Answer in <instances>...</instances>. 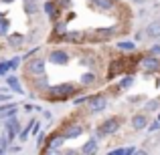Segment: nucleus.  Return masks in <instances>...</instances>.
Listing matches in <instances>:
<instances>
[{"label": "nucleus", "instance_id": "obj_1", "mask_svg": "<svg viewBox=\"0 0 160 155\" xmlns=\"http://www.w3.org/2000/svg\"><path fill=\"white\" fill-rule=\"evenodd\" d=\"M140 66H142V71L144 73H148V75H152V73H156V71H160V58L158 57H144L140 61Z\"/></svg>", "mask_w": 160, "mask_h": 155}, {"label": "nucleus", "instance_id": "obj_2", "mask_svg": "<svg viewBox=\"0 0 160 155\" xmlns=\"http://www.w3.org/2000/svg\"><path fill=\"white\" fill-rule=\"evenodd\" d=\"M120 129V119H108L102 127L98 129V137H106V135H112Z\"/></svg>", "mask_w": 160, "mask_h": 155}, {"label": "nucleus", "instance_id": "obj_3", "mask_svg": "<svg viewBox=\"0 0 160 155\" xmlns=\"http://www.w3.org/2000/svg\"><path fill=\"white\" fill-rule=\"evenodd\" d=\"M87 103H89V111L91 113H102L103 109L108 107V99L103 97V95H95V97L87 99Z\"/></svg>", "mask_w": 160, "mask_h": 155}, {"label": "nucleus", "instance_id": "obj_4", "mask_svg": "<svg viewBox=\"0 0 160 155\" xmlns=\"http://www.w3.org/2000/svg\"><path fill=\"white\" fill-rule=\"evenodd\" d=\"M49 62L51 65H59V66H63V65H67L69 62V54H67L65 51H51L49 52Z\"/></svg>", "mask_w": 160, "mask_h": 155}, {"label": "nucleus", "instance_id": "obj_5", "mask_svg": "<svg viewBox=\"0 0 160 155\" xmlns=\"http://www.w3.org/2000/svg\"><path fill=\"white\" fill-rule=\"evenodd\" d=\"M49 93H51V95H73L75 93V85H73V83H63V85L51 87Z\"/></svg>", "mask_w": 160, "mask_h": 155}, {"label": "nucleus", "instance_id": "obj_6", "mask_svg": "<svg viewBox=\"0 0 160 155\" xmlns=\"http://www.w3.org/2000/svg\"><path fill=\"white\" fill-rule=\"evenodd\" d=\"M28 73L37 75V77H43V75H45V61H41V58H32V61H28Z\"/></svg>", "mask_w": 160, "mask_h": 155}, {"label": "nucleus", "instance_id": "obj_7", "mask_svg": "<svg viewBox=\"0 0 160 155\" xmlns=\"http://www.w3.org/2000/svg\"><path fill=\"white\" fill-rule=\"evenodd\" d=\"M20 131V125H18V121L14 119V117H8V121H6V135H8V139H14L16 137V133Z\"/></svg>", "mask_w": 160, "mask_h": 155}, {"label": "nucleus", "instance_id": "obj_8", "mask_svg": "<svg viewBox=\"0 0 160 155\" xmlns=\"http://www.w3.org/2000/svg\"><path fill=\"white\" fill-rule=\"evenodd\" d=\"M144 36H148V39H160V20H154V22H150L148 26L144 28Z\"/></svg>", "mask_w": 160, "mask_h": 155}, {"label": "nucleus", "instance_id": "obj_9", "mask_svg": "<svg viewBox=\"0 0 160 155\" xmlns=\"http://www.w3.org/2000/svg\"><path fill=\"white\" fill-rule=\"evenodd\" d=\"M132 127L136 129V131H142V129L148 127V119H146L144 113H142V115L138 113V115H134V117H132Z\"/></svg>", "mask_w": 160, "mask_h": 155}, {"label": "nucleus", "instance_id": "obj_10", "mask_svg": "<svg viewBox=\"0 0 160 155\" xmlns=\"http://www.w3.org/2000/svg\"><path fill=\"white\" fill-rule=\"evenodd\" d=\"M98 147H99L98 139H89V141H87V143L81 147V153H83V155H93L95 151H98Z\"/></svg>", "mask_w": 160, "mask_h": 155}, {"label": "nucleus", "instance_id": "obj_11", "mask_svg": "<svg viewBox=\"0 0 160 155\" xmlns=\"http://www.w3.org/2000/svg\"><path fill=\"white\" fill-rule=\"evenodd\" d=\"M63 40H67V43H81L83 34L77 32V30H67L65 34H63Z\"/></svg>", "mask_w": 160, "mask_h": 155}, {"label": "nucleus", "instance_id": "obj_12", "mask_svg": "<svg viewBox=\"0 0 160 155\" xmlns=\"http://www.w3.org/2000/svg\"><path fill=\"white\" fill-rule=\"evenodd\" d=\"M116 47L120 48L122 52H134L136 51V43H132V40H120Z\"/></svg>", "mask_w": 160, "mask_h": 155}, {"label": "nucleus", "instance_id": "obj_13", "mask_svg": "<svg viewBox=\"0 0 160 155\" xmlns=\"http://www.w3.org/2000/svg\"><path fill=\"white\" fill-rule=\"evenodd\" d=\"M81 133H83V127H81V125H73L71 129H67V133L63 137H65V139H75V137H79Z\"/></svg>", "mask_w": 160, "mask_h": 155}, {"label": "nucleus", "instance_id": "obj_14", "mask_svg": "<svg viewBox=\"0 0 160 155\" xmlns=\"http://www.w3.org/2000/svg\"><path fill=\"white\" fill-rule=\"evenodd\" d=\"M6 83H8V87H10L14 93H18V95H22V87H20V83H18V79L16 77H6Z\"/></svg>", "mask_w": 160, "mask_h": 155}, {"label": "nucleus", "instance_id": "obj_15", "mask_svg": "<svg viewBox=\"0 0 160 155\" xmlns=\"http://www.w3.org/2000/svg\"><path fill=\"white\" fill-rule=\"evenodd\" d=\"M93 2H95V6L102 8V10H112L113 4H116L113 0H93Z\"/></svg>", "mask_w": 160, "mask_h": 155}, {"label": "nucleus", "instance_id": "obj_16", "mask_svg": "<svg viewBox=\"0 0 160 155\" xmlns=\"http://www.w3.org/2000/svg\"><path fill=\"white\" fill-rule=\"evenodd\" d=\"M45 12H47V16L49 18H55V16H57V6H55V4L51 2V0H49V2H45Z\"/></svg>", "mask_w": 160, "mask_h": 155}, {"label": "nucleus", "instance_id": "obj_17", "mask_svg": "<svg viewBox=\"0 0 160 155\" xmlns=\"http://www.w3.org/2000/svg\"><path fill=\"white\" fill-rule=\"evenodd\" d=\"M93 83H95V75H93V73H85V75L81 77V85H83V87H91Z\"/></svg>", "mask_w": 160, "mask_h": 155}, {"label": "nucleus", "instance_id": "obj_18", "mask_svg": "<svg viewBox=\"0 0 160 155\" xmlns=\"http://www.w3.org/2000/svg\"><path fill=\"white\" fill-rule=\"evenodd\" d=\"M8 40H10V44H12L14 48H18L20 44H22L24 36H22V34H10V39H8Z\"/></svg>", "mask_w": 160, "mask_h": 155}, {"label": "nucleus", "instance_id": "obj_19", "mask_svg": "<svg viewBox=\"0 0 160 155\" xmlns=\"http://www.w3.org/2000/svg\"><path fill=\"white\" fill-rule=\"evenodd\" d=\"M24 10L28 14H35L37 12V0H24Z\"/></svg>", "mask_w": 160, "mask_h": 155}, {"label": "nucleus", "instance_id": "obj_20", "mask_svg": "<svg viewBox=\"0 0 160 155\" xmlns=\"http://www.w3.org/2000/svg\"><path fill=\"white\" fill-rule=\"evenodd\" d=\"M132 85H134V77H132V75H128V77H124L120 81V89H130Z\"/></svg>", "mask_w": 160, "mask_h": 155}, {"label": "nucleus", "instance_id": "obj_21", "mask_svg": "<svg viewBox=\"0 0 160 155\" xmlns=\"http://www.w3.org/2000/svg\"><path fill=\"white\" fill-rule=\"evenodd\" d=\"M8 28H10V22H8L6 18H0V36H6Z\"/></svg>", "mask_w": 160, "mask_h": 155}, {"label": "nucleus", "instance_id": "obj_22", "mask_svg": "<svg viewBox=\"0 0 160 155\" xmlns=\"http://www.w3.org/2000/svg\"><path fill=\"white\" fill-rule=\"evenodd\" d=\"M63 141H65V137H55L51 143H49V149H59L63 145Z\"/></svg>", "mask_w": 160, "mask_h": 155}, {"label": "nucleus", "instance_id": "obj_23", "mask_svg": "<svg viewBox=\"0 0 160 155\" xmlns=\"http://www.w3.org/2000/svg\"><path fill=\"white\" fill-rule=\"evenodd\" d=\"M158 107H160V101H158V99H152V101L146 103V111H158Z\"/></svg>", "mask_w": 160, "mask_h": 155}, {"label": "nucleus", "instance_id": "obj_24", "mask_svg": "<svg viewBox=\"0 0 160 155\" xmlns=\"http://www.w3.org/2000/svg\"><path fill=\"white\" fill-rule=\"evenodd\" d=\"M150 57H160V44H152L150 47Z\"/></svg>", "mask_w": 160, "mask_h": 155}, {"label": "nucleus", "instance_id": "obj_25", "mask_svg": "<svg viewBox=\"0 0 160 155\" xmlns=\"http://www.w3.org/2000/svg\"><path fill=\"white\" fill-rule=\"evenodd\" d=\"M148 131H160V121H158V119H156V121H152V123H150Z\"/></svg>", "mask_w": 160, "mask_h": 155}, {"label": "nucleus", "instance_id": "obj_26", "mask_svg": "<svg viewBox=\"0 0 160 155\" xmlns=\"http://www.w3.org/2000/svg\"><path fill=\"white\" fill-rule=\"evenodd\" d=\"M18 65H20V58H18V57H14L12 61H8V66H10V69H16Z\"/></svg>", "mask_w": 160, "mask_h": 155}, {"label": "nucleus", "instance_id": "obj_27", "mask_svg": "<svg viewBox=\"0 0 160 155\" xmlns=\"http://www.w3.org/2000/svg\"><path fill=\"white\" fill-rule=\"evenodd\" d=\"M8 69H10V66H8V62H0V75H6Z\"/></svg>", "mask_w": 160, "mask_h": 155}, {"label": "nucleus", "instance_id": "obj_28", "mask_svg": "<svg viewBox=\"0 0 160 155\" xmlns=\"http://www.w3.org/2000/svg\"><path fill=\"white\" fill-rule=\"evenodd\" d=\"M134 151H136V147H126V149H122V155H132Z\"/></svg>", "mask_w": 160, "mask_h": 155}, {"label": "nucleus", "instance_id": "obj_29", "mask_svg": "<svg viewBox=\"0 0 160 155\" xmlns=\"http://www.w3.org/2000/svg\"><path fill=\"white\" fill-rule=\"evenodd\" d=\"M132 155H148V151H146V149H136Z\"/></svg>", "mask_w": 160, "mask_h": 155}, {"label": "nucleus", "instance_id": "obj_30", "mask_svg": "<svg viewBox=\"0 0 160 155\" xmlns=\"http://www.w3.org/2000/svg\"><path fill=\"white\" fill-rule=\"evenodd\" d=\"M0 101H10V95H4V93H0Z\"/></svg>", "mask_w": 160, "mask_h": 155}, {"label": "nucleus", "instance_id": "obj_31", "mask_svg": "<svg viewBox=\"0 0 160 155\" xmlns=\"http://www.w3.org/2000/svg\"><path fill=\"white\" fill-rule=\"evenodd\" d=\"M87 101V97H79V99H75V103L77 105H81V103H85Z\"/></svg>", "mask_w": 160, "mask_h": 155}, {"label": "nucleus", "instance_id": "obj_32", "mask_svg": "<svg viewBox=\"0 0 160 155\" xmlns=\"http://www.w3.org/2000/svg\"><path fill=\"white\" fill-rule=\"evenodd\" d=\"M108 155H122V149H116V151H109Z\"/></svg>", "mask_w": 160, "mask_h": 155}, {"label": "nucleus", "instance_id": "obj_33", "mask_svg": "<svg viewBox=\"0 0 160 155\" xmlns=\"http://www.w3.org/2000/svg\"><path fill=\"white\" fill-rule=\"evenodd\" d=\"M132 2H134V4H146L148 0H132Z\"/></svg>", "mask_w": 160, "mask_h": 155}, {"label": "nucleus", "instance_id": "obj_34", "mask_svg": "<svg viewBox=\"0 0 160 155\" xmlns=\"http://www.w3.org/2000/svg\"><path fill=\"white\" fill-rule=\"evenodd\" d=\"M2 2H14V0H2Z\"/></svg>", "mask_w": 160, "mask_h": 155}, {"label": "nucleus", "instance_id": "obj_35", "mask_svg": "<svg viewBox=\"0 0 160 155\" xmlns=\"http://www.w3.org/2000/svg\"><path fill=\"white\" fill-rule=\"evenodd\" d=\"M158 121H160V113H158Z\"/></svg>", "mask_w": 160, "mask_h": 155}, {"label": "nucleus", "instance_id": "obj_36", "mask_svg": "<svg viewBox=\"0 0 160 155\" xmlns=\"http://www.w3.org/2000/svg\"><path fill=\"white\" fill-rule=\"evenodd\" d=\"M0 18H2V12H0Z\"/></svg>", "mask_w": 160, "mask_h": 155}]
</instances>
